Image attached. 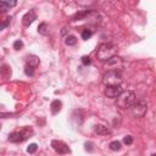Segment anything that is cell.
<instances>
[{
	"label": "cell",
	"instance_id": "2",
	"mask_svg": "<svg viewBox=\"0 0 156 156\" xmlns=\"http://www.w3.org/2000/svg\"><path fill=\"white\" fill-rule=\"evenodd\" d=\"M136 102V94L133 90H124L117 96L116 105L119 108H129Z\"/></svg>",
	"mask_w": 156,
	"mask_h": 156
},
{
	"label": "cell",
	"instance_id": "5",
	"mask_svg": "<svg viewBox=\"0 0 156 156\" xmlns=\"http://www.w3.org/2000/svg\"><path fill=\"white\" fill-rule=\"evenodd\" d=\"M132 113L135 116V117H144L146 111H147V104L145 101H136L132 107Z\"/></svg>",
	"mask_w": 156,
	"mask_h": 156
},
{
	"label": "cell",
	"instance_id": "17",
	"mask_svg": "<svg viewBox=\"0 0 156 156\" xmlns=\"http://www.w3.org/2000/svg\"><path fill=\"white\" fill-rule=\"evenodd\" d=\"M110 149H111L112 151H118V150L121 149V143L117 141V140L111 141V143H110Z\"/></svg>",
	"mask_w": 156,
	"mask_h": 156
},
{
	"label": "cell",
	"instance_id": "10",
	"mask_svg": "<svg viewBox=\"0 0 156 156\" xmlns=\"http://www.w3.org/2000/svg\"><path fill=\"white\" fill-rule=\"evenodd\" d=\"M17 1H0V12H6L7 10H10L11 7L16 6Z\"/></svg>",
	"mask_w": 156,
	"mask_h": 156
},
{
	"label": "cell",
	"instance_id": "15",
	"mask_svg": "<svg viewBox=\"0 0 156 156\" xmlns=\"http://www.w3.org/2000/svg\"><path fill=\"white\" fill-rule=\"evenodd\" d=\"M48 29H49V27H48V24H46L45 22L40 23V24H39V27H38V32H39L40 34H43V35L48 34V32H49Z\"/></svg>",
	"mask_w": 156,
	"mask_h": 156
},
{
	"label": "cell",
	"instance_id": "7",
	"mask_svg": "<svg viewBox=\"0 0 156 156\" xmlns=\"http://www.w3.org/2000/svg\"><path fill=\"white\" fill-rule=\"evenodd\" d=\"M105 67L107 68V71H119L121 72V69L123 67V61L121 60V57L115 56V57H112L111 60H108L106 62Z\"/></svg>",
	"mask_w": 156,
	"mask_h": 156
},
{
	"label": "cell",
	"instance_id": "16",
	"mask_svg": "<svg viewBox=\"0 0 156 156\" xmlns=\"http://www.w3.org/2000/svg\"><path fill=\"white\" fill-rule=\"evenodd\" d=\"M76 43H77V38H76L74 35H68V37H66V39H65V44L68 45V46L74 45Z\"/></svg>",
	"mask_w": 156,
	"mask_h": 156
},
{
	"label": "cell",
	"instance_id": "3",
	"mask_svg": "<svg viewBox=\"0 0 156 156\" xmlns=\"http://www.w3.org/2000/svg\"><path fill=\"white\" fill-rule=\"evenodd\" d=\"M102 83L105 87H116V85H122L123 84V78L119 71H107L104 74Z\"/></svg>",
	"mask_w": 156,
	"mask_h": 156
},
{
	"label": "cell",
	"instance_id": "13",
	"mask_svg": "<svg viewBox=\"0 0 156 156\" xmlns=\"http://www.w3.org/2000/svg\"><path fill=\"white\" fill-rule=\"evenodd\" d=\"M61 106H62V102H61L60 100H54V101L51 102V105H50V107H51V113H52V115H56V113L61 110Z\"/></svg>",
	"mask_w": 156,
	"mask_h": 156
},
{
	"label": "cell",
	"instance_id": "1",
	"mask_svg": "<svg viewBox=\"0 0 156 156\" xmlns=\"http://www.w3.org/2000/svg\"><path fill=\"white\" fill-rule=\"evenodd\" d=\"M117 54V46L112 43H102L100 44V46L98 48L96 51V56L100 61H105L107 62L108 60H111L112 57H115Z\"/></svg>",
	"mask_w": 156,
	"mask_h": 156
},
{
	"label": "cell",
	"instance_id": "9",
	"mask_svg": "<svg viewBox=\"0 0 156 156\" xmlns=\"http://www.w3.org/2000/svg\"><path fill=\"white\" fill-rule=\"evenodd\" d=\"M34 20H37V13L34 10H29L28 12H26L22 17V22L24 26H29L34 22Z\"/></svg>",
	"mask_w": 156,
	"mask_h": 156
},
{
	"label": "cell",
	"instance_id": "12",
	"mask_svg": "<svg viewBox=\"0 0 156 156\" xmlns=\"http://www.w3.org/2000/svg\"><path fill=\"white\" fill-rule=\"evenodd\" d=\"M26 65H28V66H30V67H33V68H37L38 67V65H39V58L37 57V56H28L27 57V61H26Z\"/></svg>",
	"mask_w": 156,
	"mask_h": 156
},
{
	"label": "cell",
	"instance_id": "20",
	"mask_svg": "<svg viewBox=\"0 0 156 156\" xmlns=\"http://www.w3.org/2000/svg\"><path fill=\"white\" fill-rule=\"evenodd\" d=\"M34 69H35V68H33V67H30V66H28V65L24 66V73H26L27 76H33V74H34Z\"/></svg>",
	"mask_w": 156,
	"mask_h": 156
},
{
	"label": "cell",
	"instance_id": "4",
	"mask_svg": "<svg viewBox=\"0 0 156 156\" xmlns=\"http://www.w3.org/2000/svg\"><path fill=\"white\" fill-rule=\"evenodd\" d=\"M33 134V129L29 127H23L18 130H15L12 133L9 134V140L11 143H22L26 139L30 138V135Z\"/></svg>",
	"mask_w": 156,
	"mask_h": 156
},
{
	"label": "cell",
	"instance_id": "14",
	"mask_svg": "<svg viewBox=\"0 0 156 156\" xmlns=\"http://www.w3.org/2000/svg\"><path fill=\"white\" fill-rule=\"evenodd\" d=\"M91 11L90 10H85V11H80V12H78V13H76L74 16H73V21H77V20H83L85 16H88L89 13H90Z\"/></svg>",
	"mask_w": 156,
	"mask_h": 156
},
{
	"label": "cell",
	"instance_id": "18",
	"mask_svg": "<svg viewBox=\"0 0 156 156\" xmlns=\"http://www.w3.org/2000/svg\"><path fill=\"white\" fill-rule=\"evenodd\" d=\"M91 34H93V32H91L90 29H84V30L82 32V39H83V40H88V39L91 37Z\"/></svg>",
	"mask_w": 156,
	"mask_h": 156
},
{
	"label": "cell",
	"instance_id": "21",
	"mask_svg": "<svg viewBox=\"0 0 156 156\" xmlns=\"http://www.w3.org/2000/svg\"><path fill=\"white\" fill-rule=\"evenodd\" d=\"M37 149H38V145L33 143V144H30V145L27 147V152H28V154H33V152L37 151Z\"/></svg>",
	"mask_w": 156,
	"mask_h": 156
},
{
	"label": "cell",
	"instance_id": "24",
	"mask_svg": "<svg viewBox=\"0 0 156 156\" xmlns=\"http://www.w3.org/2000/svg\"><path fill=\"white\" fill-rule=\"evenodd\" d=\"M123 143L127 144V145H130V144L133 143V138H132L130 135H127V136L123 138Z\"/></svg>",
	"mask_w": 156,
	"mask_h": 156
},
{
	"label": "cell",
	"instance_id": "6",
	"mask_svg": "<svg viewBox=\"0 0 156 156\" xmlns=\"http://www.w3.org/2000/svg\"><path fill=\"white\" fill-rule=\"evenodd\" d=\"M51 147L55 150L56 154L58 155H66V154H69L71 150L68 147V145L61 140H52L51 141Z\"/></svg>",
	"mask_w": 156,
	"mask_h": 156
},
{
	"label": "cell",
	"instance_id": "25",
	"mask_svg": "<svg viewBox=\"0 0 156 156\" xmlns=\"http://www.w3.org/2000/svg\"><path fill=\"white\" fill-rule=\"evenodd\" d=\"M151 156H156V154H152V155H151Z\"/></svg>",
	"mask_w": 156,
	"mask_h": 156
},
{
	"label": "cell",
	"instance_id": "8",
	"mask_svg": "<svg viewBox=\"0 0 156 156\" xmlns=\"http://www.w3.org/2000/svg\"><path fill=\"white\" fill-rule=\"evenodd\" d=\"M123 91H124V84L116 85V87H106L105 88V95L107 98H117Z\"/></svg>",
	"mask_w": 156,
	"mask_h": 156
},
{
	"label": "cell",
	"instance_id": "22",
	"mask_svg": "<svg viewBox=\"0 0 156 156\" xmlns=\"http://www.w3.org/2000/svg\"><path fill=\"white\" fill-rule=\"evenodd\" d=\"M22 46H23V43H22L21 40H16V41L13 43V49H16V50L22 49Z\"/></svg>",
	"mask_w": 156,
	"mask_h": 156
},
{
	"label": "cell",
	"instance_id": "11",
	"mask_svg": "<svg viewBox=\"0 0 156 156\" xmlns=\"http://www.w3.org/2000/svg\"><path fill=\"white\" fill-rule=\"evenodd\" d=\"M95 133L98 134V135H107V134H111V130L107 128V127H105V126H102V124H98V126H95Z\"/></svg>",
	"mask_w": 156,
	"mask_h": 156
},
{
	"label": "cell",
	"instance_id": "23",
	"mask_svg": "<svg viewBox=\"0 0 156 156\" xmlns=\"http://www.w3.org/2000/svg\"><path fill=\"white\" fill-rule=\"evenodd\" d=\"M82 62H83V65L88 66V65H90V63H91V60H90V57H89V56H83V57H82Z\"/></svg>",
	"mask_w": 156,
	"mask_h": 156
},
{
	"label": "cell",
	"instance_id": "19",
	"mask_svg": "<svg viewBox=\"0 0 156 156\" xmlns=\"http://www.w3.org/2000/svg\"><path fill=\"white\" fill-rule=\"evenodd\" d=\"M10 22H11V17H6L4 21H1V22H0V30L5 29V28L10 24Z\"/></svg>",
	"mask_w": 156,
	"mask_h": 156
}]
</instances>
